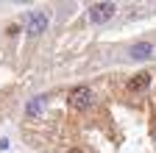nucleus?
Returning a JSON list of instances; mask_svg holds the SVG:
<instances>
[{
    "label": "nucleus",
    "mask_w": 156,
    "mask_h": 153,
    "mask_svg": "<svg viewBox=\"0 0 156 153\" xmlns=\"http://www.w3.org/2000/svg\"><path fill=\"white\" fill-rule=\"evenodd\" d=\"M67 103H70L73 109H78V111L89 109V103H92L89 86H75V89H70V92H67Z\"/></svg>",
    "instance_id": "nucleus-1"
},
{
    "label": "nucleus",
    "mask_w": 156,
    "mask_h": 153,
    "mask_svg": "<svg viewBox=\"0 0 156 153\" xmlns=\"http://www.w3.org/2000/svg\"><path fill=\"white\" fill-rule=\"evenodd\" d=\"M6 148H9V142H6V139H0V150H6Z\"/></svg>",
    "instance_id": "nucleus-7"
},
{
    "label": "nucleus",
    "mask_w": 156,
    "mask_h": 153,
    "mask_svg": "<svg viewBox=\"0 0 156 153\" xmlns=\"http://www.w3.org/2000/svg\"><path fill=\"white\" fill-rule=\"evenodd\" d=\"M42 103H45V98H34V100L28 103V117H36L39 109H42Z\"/></svg>",
    "instance_id": "nucleus-6"
},
{
    "label": "nucleus",
    "mask_w": 156,
    "mask_h": 153,
    "mask_svg": "<svg viewBox=\"0 0 156 153\" xmlns=\"http://www.w3.org/2000/svg\"><path fill=\"white\" fill-rule=\"evenodd\" d=\"M87 17H89V23L101 25V23H106V20L114 17V3H95V6H89Z\"/></svg>",
    "instance_id": "nucleus-2"
},
{
    "label": "nucleus",
    "mask_w": 156,
    "mask_h": 153,
    "mask_svg": "<svg viewBox=\"0 0 156 153\" xmlns=\"http://www.w3.org/2000/svg\"><path fill=\"white\" fill-rule=\"evenodd\" d=\"M131 59H136V61H142V59H151L153 56V45L151 42H136V45H131Z\"/></svg>",
    "instance_id": "nucleus-4"
},
{
    "label": "nucleus",
    "mask_w": 156,
    "mask_h": 153,
    "mask_svg": "<svg viewBox=\"0 0 156 153\" xmlns=\"http://www.w3.org/2000/svg\"><path fill=\"white\" fill-rule=\"evenodd\" d=\"M151 86V72H136L128 81V92H145Z\"/></svg>",
    "instance_id": "nucleus-5"
},
{
    "label": "nucleus",
    "mask_w": 156,
    "mask_h": 153,
    "mask_svg": "<svg viewBox=\"0 0 156 153\" xmlns=\"http://www.w3.org/2000/svg\"><path fill=\"white\" fill-rule=\"evenodd\" d=\"M48 28V17L42 14V11H31L28 17H25V31L31 33V36H36V33H42Z\"/></svg>",
    "instance_id": "nucleus-3"
},
{
    "label": "nucleus",
    "mask_w": 156,
    "mask_h": 153,
    "mask_svg": "<svg viewBox=\"0 0 156 153\" xmlns=\"http://www.w3.org/2000/svg\"><path fill=\"white\" fill-rule=\"evenodd\" d=\"M67 153H84V150H78V148H70V150H67Z\"/></svg>",
    "instance_id": "nucleus-8"
}]
</instances>
